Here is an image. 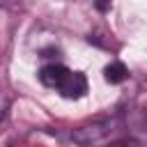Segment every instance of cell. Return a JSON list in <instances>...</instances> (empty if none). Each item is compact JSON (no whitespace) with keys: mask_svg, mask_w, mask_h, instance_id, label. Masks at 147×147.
<instances>
[{"mask_svg":"<svg viewBox=\"0 0 147 147\" xmlns=\"http://www.w3.org/2000/svg\"><path fill=\"white\" fill-rule=\"evenodd\" d=\"M39 83L55 90L64 99H83L87 94V78L80 71H71L64 64H46L39 69Z\"/></svg>","mask_w":147,"mask_h":147,"instance_id":"obj_1","label":"cell"},{"mask_svg":"<svg viewBox=\"0 0 147 147\" xmlns=\"http://www.w3.org/2000/svg\"><path fill=\"white\" fill-rule=\"evenodd\" d=\"M113 131H117V117H103V119H94L90 124L74 129L71 140L80 147H92V145H99L106 138H110Z\"/></svg>","mask_w":147,"mask_h":147,"instance_id":"obj_2","label":"cell"},{"mask_svg":"<svg viewBox=\"0 0 147 147\" xmlns=\"http://www.w3.org/2000/svg\"><path fill=\"white\" fill-rule=\"evenodd\" d=\"M103 78H106V83H110V85H119V83H124V80L129 78V69H126V64L113 60L110 64L103 67Z\"/></svg>","mask_w":147,"mask_h":147,"instance_id":"obj_3","label":"cell"},{"mask_svg":"<svg viewBox=\"0 0 147 147\" xmlns=\"http://www.w3.org/2000/svg\"><path fill=\"white\" fill-rule=\"evenodd\" d=\"M9 94L5 92V87L0 85V122H5V117H7V113H9Z\"/></svg>","mask_w":147,"mask_h":147,"instance_id":"obj_4","label":"cell"},{"mask_svg":"<svg viewBox=\"0 0 147 147\" xmlns=\"http://www.w3.org/2000/svg\"><path fill=\"white\" fill-rule=\"evenodd\" d=\"M110 147H145L140 140H133V138H126V140H117V142H113Z\"/></svg>","mask_w":147,"mask_h":147,"instance_id":"obj_5","label":"cell"},{"mask_svg":"<svg viewBox=\"0 0 147 147\" xmlns=\"http://www.w3.org/2000/svg\"><path fill=\"white\" fill-rule=\"evenodd\" d=\"M145 122H147V108H145Z\"/></svg>","mask_w":147,"mask_h":147,"instance_id":"obj_6","label":"cell"}]
</instances>
